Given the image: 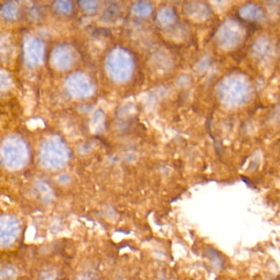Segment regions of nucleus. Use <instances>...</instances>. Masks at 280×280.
I'll list each match as a JSON object with an SVG mask.
<instances>
[{"mask_svg": "<svg viewBox=\"0 0 280 280\" xmlns=\"http://www.w3.org/2000/svg\"><path fill=\"white\" fill-rule=\"evenodd\" d=\"M207 255H210V259L212 261L213 264L215 265V267L220 268L221 266V260H220V255L212 248H209L207 250Z\"/></svg>", "mask_w": 280, "mask_h": 280, "instance_id": "1", "label": "nucleus"}]
</instances>
